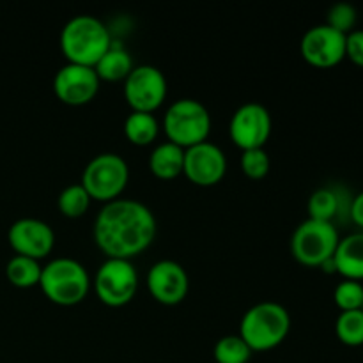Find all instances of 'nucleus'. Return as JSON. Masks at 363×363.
<instances>
[{"mask_svg": "<svg viewBox=\"0 0 363 363\" xmlns=\"http://www.w3.org/2000/svg\"><path fill=\"white\" fill-rule=\"evenodd\" d=\"M335 335L344 346H363V311L340 312L335 321Z\"/></svg>", "mask_w": 363, "mask_h": 363, "instance_id": "nucleus-23", "label": "nucleus"}, {"mask_svg": "<svg viewBox=\"0 0 363 363\" xmlns=\"http://www.w3.org/2000/svg\"><path fill=\"white\" fill-rule=\"evenodd\" d=\"M39 287L52 303L59 307H73L87 298L91 277L77 259L57 257L43 266Z\"/></svg>", "mask_w": 363, "mask_h": 363, "instance_id": "nucleus-4", "label": "nucleus"}, {"mask_svg": "<svg viewBox=\"0 0 363 363\" xmlns=\"http://www.w3.org/2000/svg\"><path fill=\"white\" fill-rule=\"evenodd\" d=\"M130 181V167L123 156L116 152H101L94 156L82 174V186L92 201L108 202L121 199Z\"/></svg>", "mask_w": 363, "mask_h": 363, "instance_id": "nucleus-7", "label": "nucleus"}, {"mask_svg": "<svg viewBox=\"0 0 363 363\" xmlns=\"http://www.w3.org/2000/svg\"><path fill=\"white\" fill-rule=\"evenodd\" d=\"M335 273L344 280H363V233L347 234L340 238L337 250L333 254Z\"/></svg>", "mask_w": 363, "mask_h": 363, "instance_id": "nucleus-16", "label": "nucleus"}, {"mask_svg": "<svg viewBox=\"0 0 363 363\" xmlns=\"http://www.w3.org/2000/svg\"><path fill=\"white\" fill-rule=\"evenodd\" d=\"M7 241L16 255L41 261L52 254L55 247V233L39 218H20L11 223Z\"/></svg>", "mask_w": 363, "mask_h": 363, "instance_id": "nucleus-14", "label": "nucleus"}, {"mask_svg": "<svg viewBox=\"0 0 363 363\" xmlns=\"http://www.w3.org/2000/svg\"><path fill=\"white\" fill-rule=\"evenodd\" d=\"M98 300L106 307H124L138 291V273L133 262L126 259H106L94 277Z\"/></svg>", "mask_w": 363, "mask_h": 363, "instance_id": "nucleus-8", "label": "nucleus"}, {"mask_svg": "<svg viewBox=\"0 0 363 363\" xmlns=\"http://www.w3.org/2000/svg\"><path fill=\"white\" fill-rule=\"evenodd\" d=\"M333 301L340 312L362 311L363 284L357 282V280H342L333 291Z\"/></svg>", "mask_w": 363, "mask_h": 363, "instance_id": "nucleus-26", "label": "nucleus"}, {"mask_svg": "<svg viewBox=\"0 0 363 363\" xmlns=\"http://www.w3.org/2000/svg\"><path fill=\"white\" fill-rule=\"evenodd\" d=\"M112 46L110 30L91 14L71 18L60 30V52L67 62L94 67Z\"/></svg>", "mask_w": 363, "mask_h": 363, "instance_id": "nucleus-2", "label": "nucleus"}, {"mask_svg": "<svg viewBox=\"0 0 363 363\" xmlns=\"http://www.w3.org/2000/svg\"><path fill=\"white\" fill-rule=\"evenodd\" d=\"M213 354L216 363H248L252 350L240 335H225L216 340Z\"/></svg>", "mask_w": 363, "mask_h": 363, "instance_id": "nucleus-24", "label": "nucleus"}, {"mask_svg": "<svg viewBox=\"0 0 363 363\" xmlns=\"http://www.w3.org/2000/svg\"><path fill=\"white\" fill-rule=\"evenodd\" d=\"M160 133V123L152 113L131 112L124 119V137L138 147L151 145Z\"/></svg>", "mask_w": 363, "mask_h": 363, "instance_id": "nucleus-19", "label": "nucleus"}, {"mask_svg": "<svg viewBox=\"0 0 363 363\" xmlns=\"http://www.w3.org/2000/svg\"><path fill=\"white\" fill-rule=\"evenodd\" d=\"M346 59L354 66L363 67V30L357 28L346 35Z\"/></svg>", "mask_w": 363, "mask_h": 363, "instance_id": "nucleus-28", "label": "nucleus"}, {"mask_svg": "<svg viewBox=\"0 0 363 363\" xmlns=\"http://www.w3.org/2000/svg\"><path fill=\"white\" fill-rule=\"evenodd\" d=\"M184 149L172 142H163L152 149L149 156V170L162 181H172L183 174Z\"/></svg>", "mask_w": 363, "mask_h": 363, "instance_id": "nucleus-17", "label": "nucleus"}, {"mask_svg": "<svg viewBox=\"0 0 363 363\" xmlns=\"http://www.w3.org/2000/svg\"><path fill=\"white\" fill-rule=\"evenodd\" d=\"M350 218L354 225L362 227L363 229V191H360V194L354 195V197L351 199Z\"/></svg>", "mask_w": 363, "mask_h": 363, "instance_id": "nucleus-29", "label": "nucleus"}, {"mask_svg": "<svg viewBox=\"0 0 363 363\" xmlns=\"http://www.w3.org/2000/svg\"><path fill=\"white\" fill-rule=\"evenodd\" d=\"M145 286H147L149 294L158 303L174 307L186 298L188 289H190V279H188L186 269L179 262L163 259L149 268Z\"/></svg>", "mask_w": 363, "mask_h": 363, "instance_id": "nucleus-15", "label": "nucleus"}, {"mask_svg": "<svg viewBox=\"0 0 363 363\" xmlns=\"http://www.w3.org/2000/svg\"><path fill=\"white\" fill-rule=\"evenodd\" d=\"M225 174L227 156L216 144L206 140L194 147L184 149L183 176H186V179L195 186H215L225 177Z\"/></svg>", "mask_w": 363, "mask_h": 363, "instance_id": "nucleus-13", "label": "nucleus"}, {"mask_svg": "<svg viewBox=\"0 0 363 363\" xmlns=\"http://www.w3.org/2000/svg\"><path fill=\"white\" fill-rule=\"evenodd\" d=\"M308 218L335 223L342 211V195L335 188H318L308 199Z\"/></svg>", "mask_w": 363, "mask_h": 363, "instance_id": "nucleus-20", "label": "nucleus"}, {"mask_svg": "<svg viewBox=\"0 0 363 363\" xmlns=\"http://www.w3.org/2000/svg\"><path fill=\"white\" fill-rule=\"evenodd\" d=\"M163 131L167 140L190 149L202 144L211 133V116L201 101L194 98H183L174 101L163 117Z\"/></svg>", "mask_w": 363, "mask_h": 363, "instance_id": "nucleus-5", "label": "nucleus"}, {"mask_svg": "<svg viewBox=\"0 0 363 363\" xmlns=\"http://www.w3.org/2000/svg\"><path fill=\"white\" fill-rule=\"evenodd\" d=\"M291 330V315L277 301H262L243 314L238 335L247 342L252 353L272 351L286 340Z\"/></svg>", "mask_w": 363, "mask_h": 363, "instance_id": "nucleus-3", "label": "nucleus"}, {"mask_svg": "<svg viewBox=\"0 0 363 363\" xmlns=\"http://www.w3.org/2000/svg\"><path fill=\"white\" fill-rule=\"evenodd\" d=\"M362 311H363V307H362Z\"/></svg>", "mask_w": 363, "mask_h": 363, "instance_id": "nucleus-30", "label": "nucleus"}, {"mask_svg": "<svg viewBox=\"0 0 363 363\" xmlns=\"http://www.w3.org/2000/svg\"><path fill=\"white\" fill-rule=\"evenodd\" d=\"M167 92L165 74L151 64L135 66L124 80V98L131 112H156L165 103Z\"/></svg>", "mask_w": 363, "mask_h": 363, "instance_id": "nucleus-9", "label": "nucleus"}, {"mask_svg": "<svg viewBox=\"0 0 363 363\" xmlns=\"http://www.w3.org/2000/svg\"><path fill=\"white\" fill-rule=\"evenodd\" d=\"M133 67V59L130 53L123 46H116L112 43L108 52L98 60L94 71L101 82H124Z\"/></svg>", "mask_w": 363, "mask_h": 363, "instance_id": "nucleus-18", "label": "nucleus"}, {"mask_svg": "<svg viewBox=\"0 0 363 363\" xmlns=\"http://www.w3.org/2000/svg\"><path fill=\"white\" fill-rule=\"evenodd\" d=\"M301 57L311 66L330 69L346 59V35L326 23L311 27L300 43Z\"/></svg>", "mask_w": 363, "mask_h": 363, "instance_id": "nucleus-11", "label": "nucleus"}, {"mask_svg": "<svg viewBox=\"0 0 363 363\" xmlns=\"http://www.w3.org/2000/svg\"><path fill=\"white\" fill-rule=\"evenodd\" d=\"M357 23H358L357 9L347 2L333 4V6L328 9V14H326V25L344 35L357 30Z\"/></svg>", "mask_w": 363, "mask_h": 363, "instance_id": "nucleus-25", "label": "nucleus"}, {"mask_svg": "<svg viewBox=\"0 0 363 363\" xmlns=\"http://www.w3.org/2000/svg\"><path fill=\"white\" fill-rule=\"evenodd\" d=\"M273 130L272 113L261 103H245L233 113L229 123V137L241 151L262 149Z\"/></svg>", "mask_w": 363, "mask_h": 363, "instance_id": "nucleus-10", "label": "nucleus"}, {"mask_svg": "<svg viewBox=\"0 0 363 363\" xmlns=\"http://www.w3.org/2000/svg\"><path fill=\"white\" fill-rule=\"evenodd\" d=\"M269 167H272V162H269V155L264 151V147L248 149L241 155V170L248 179H262L268 176Z\"/></svg>", "mask_w": 363, "mask_h": 363, "instance_id": "nucleus-27", "label": "nucleus"}, {"mask_svg": "<svg viewBox=\"0 0 363 363\" xmlns=\"http://www.w3.org/2000/svg\"><path fill=\"white\" fill-rule=\"evenodd\" d=\"M41 272L43 266L39 264V261L23 257V255H14L6 264L7 280L11 286L18 287V289H32V287L39 286Z\"/></svg>", "mask_w": 363, "mask_h": 363, "instance_id": "nucleus-21", "label": "nucleus"}, {"mask_svg": "<svg viewBox=\"0 0 363 363\" xmlns=\"http://www.w3.org/2000/svg\"><path fill=\"white\" fill-rule=\"evenodd\" d=\"M155 213L133 199H117L103 204L94 220V243L106 259L131 261L147 250L156 238Z\"/></svg>", "mask_w": 363, "mask_h": 363, "instance_id": "nucleus-1", "label": "nucleus"}, {"mask_svg": "<svg viewBox=\"0 0 363 363\" xmlns=\"http://www.w3.org/2000/svg\"><path fill=\"white\" fill-rule=\"evenodd\" d=\"M92 199L91 195L85 191V188L78 184H69L60 191L59 199H57V206H59L60 215L66 218H80L89 211Z\"/></svg>", "mask_w": 363, "mask_h": 363, "instance_id": "nucleus-22", "label": "nucleus"}, {"mask_svg": "<svg viewBox=\"0 0 363 363\" xmlns=\"http://www.w3.org/2000/svg\"><path fill=\"white\" fill-rule=\"evenodd\" d=\"M340 236L335 223L307 218L294 229L291 236V255L307 268H321L333 259Z\"/></svg>", "mask_w": 363, "mask_h": 363, "instance_id": "nucleus-6", "label": "nucleus"}, {"mask_svg": "<svg viewBox=\"0 0 363 363\" xmlns=\"http://www.w3.org/2000/svg\"><path fill=\"white\" fill-rule=\"evenodd\" d=\"M101 80L94 67L66 62L53 77V92L67 106H84L98 96Z\"/></svg>", "mask_w": 363, "mask_h": 363, "instance_id": "nucleus-12", "label": "nucleus"}]
</instances>
